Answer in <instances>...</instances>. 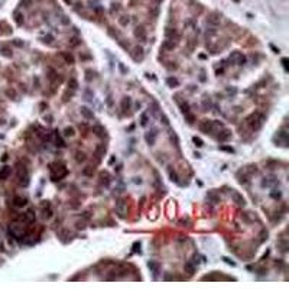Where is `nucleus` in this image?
Listing matches in <instances>:
<instances>
[{
  "label": "nucleus",
  "mask_w": 289,
  "mask_h": 289,
  "mask_svg": "<svg viewBox=\"0 0 289 289\" xmlns=\"http://www.w3.org/2000/svg\"><path fill=\"white\" fill-rule=\"evenodd\" d=\"M263 120H265V116H263L262 113H259V111L251 113L247 119H246L247 124L253 129V130H259V129L262 127V124H263Z\"/></svg>",
  "instance_id": "obj_1"
},
{
  "label": "nucleus",
  "mask_w": 289,
  "mask_h": 289,
  "mask_svg": "<svg viewBox=\"0 0 289 289\" xmlns=\"http://www.w3.org/2000/svg\"><path fill=\"white\" fill-rule=\"evenodd\" d=\"M116 212H117L119 217H122V218L126 217V214H127V204H126L124 200H119V201L116 203Z\"/></svg>",
  "instance_id": "obj_2"
},
{
  "label": "nucleus",
  "mask_w": 289,
  "mask_h": 289,
  "mask_svg": "<svg viewBox=\"0 0 289 289\" xmlns=\"http://www.w3.org/2000/svg\"><path fill=\"white\" fill-rule=\"evenodd\" d=\"M198 127H200V130L203 132V133H211L212 130H214V122H211V120H204V122H201V123L198 124Z\"/></svg>",
  "instance_id": "obj_3"
},
{
  "label": "nucleus",
  "mask_w": 289,
  "mask_h": 289,
  "mask_svg": "<svg viewBox=\"0 0 289 289\" xmlns=\"http://www.w3.org/2000/svg\"><path fill=\"white\" fill-rule=\"evenodd\" d=\"M134 36L140 41H146V29L143 26H137L134 29Z\"/></svg>",
  "instance_id": "obj_4"
},
{
  "label": "nucleus",
  "mask_w": 289,
  "mask_h": 289,
  "mask_svg": "<svg viewBox=\"0 0 289 289\" xmlns=\"http://www.w3.org/2000/svg\"><path fill=\"white\" fill-rule=\"evenodd\" d=\"M10 173H12L10 166H3V168L0 169V181H6V179L10 176Z\"/></svg>",
  "instance_id": "obj_5"
},
{
  "label": "nucleus",
  "mask_w": 289,
  "mask_h": 289,
  "mask_svg": "<svg viewBox=\"0 0 289 289\" xmlns=\"http://www.w3.org/2000/svg\"><path fill=\"white\" fill-rule=\"evenodd\" d=\"M231 197H233V200H234V201H236V203H237L240 207H244V204H246V200H244V197H243L242 194H239V192H236V191H234V192L231 194Z\"/></svg>",
  "instance_id": "obj_6"
},
{
  "label": "nucleus",
  "mask_w": 289,
  "mask_h": 289,
  "mask_svg": "<svg viewBox=\"0 0 289 289\" xmlns=\"http://www.w3.org/2000/svg\"><path fill=\"white\" fill-rule=\"evenodd\" d=\"M156 134H158V133H156V130H155V129H153L152 132H149V133H146V142H148V145H150V146H152V145L155 143V139H156Z\"/></svg>",
  "instance_id": "obj_7"
},
{
  "label": "nucleus",
  "mask_w": 289,
  "mask_h": 289,
  "mask_svg": "<svg viewBox=\"0 0 289 289\" xmlns=\"http://www.w3.org/2000/svg\"><path fill=\"white\" fill-rule=\"evenodd\" d=\"M230 137H231V132L227 130V129H224V130L218 134V140H220V142H226V140H228Z\"/></svg>",
  "instance_id": "obj_8"
},
{
  "label": "nucleus",
  "mask_w": 289,
  "mask_h": 289,
  "mask_svg": "<svg viewBox=\"0 0 289 289\" xmlns=\"http://www.w3.org/2000/svg\"><path fill=\"white\" fill-rule=\"evenodd\" d=\"M175 46H176V43L173 42V39H168V41H165L162 43V49L164 51H172Z\"/></svg>",
  "instance_id": "obj_9"
},
{
  "label": "nucleus",
  "mask_w": 289,
  "mask_h": 289,
  "mask_svg": "<svg viewBox=\"0 0 289 289\" xmlns=\"http://www.w3.org/2000/svg\"><path fill=\"white\" fill-rule=\"evenodd\" d=\"M184 270H185L188 275H194V272H195V266H194V263H192V262H187V263L184 265Z\"/></svg>",
  "instance_id": "obj_10"
},
{
  "label": "nucleus",
  "mask_w": 289,
  "mask_h": 289,
  "mask_svg": "<svg viewBox=\"0 0 289 289\" xmlns=\"http://www.w3.org/2000/svg\"><path fill=\"white\" fill-rule=\"evenodd\" d=\"M93 132H94L98 137H104V136H106V129L101 127V126H94V127H93Z\"/></svg>",
  "instance_id": "obj_11"
},
{
  "label": "nucleus",
  "mask_w": 289,
  "mask_h": 289,
  "mask_svg": "<svg viewBox=\"0 0 289 289\" xmlns=\"http://www.w3.org/2000/svg\"><path fill=\"white\" fill-rule=\"evenodd\" d=\"M130 104H132V100L129 97H124L123 100H122V110H123L124 113L130 109Z\"/></svg>",
  "instance_id": "obj_12"
},
{
  "label": "nucleus",
  "mask_w": 289,
  "mask_h": 289,
  "mask_svg": "<svg viewBox=\"0 0 289 289\" xmlns=\"http://www.w3.org/2000/svg\"><path fill=\"white\" fill-rule=\"evenodd\" d=\"M13 204L16 207H23V205H26V200L23 197H15L13 198Z\"/></svg>",
  "instance_id": "obj_13"
},
{
  "label": "nucleus",
  "mask_w": 289,
  "mask_h": 289,
  "mask_svg": "<svg viewBox=\"0 0 289 289\" xmlns=\"http://www.w3.org/2000/svg\"><path fill=\"white\" fill-rule=\"evenodd\" d=\"M25 221H28V223H33V221H35L33 210H28V212L25 214Z\"/></svg>",
  "instance_id": "obj_14"
},
{
  "label": "nucleus",
  "mask_w": 289,
  "mask_h": 289,
  "mask_svg": "<svg viewBox=\"0 0 289 289\" xmlns=\"http://www.w3.org/2000/svg\"><path fill=\"white\" fill-rule=\"evenodd\" d=\"M148 266H149V269H150V272H153L155 275H156V273L159 272V265H158L156 262H152V260H150V262L148 263Z\"/></svg>",
  "instance_id": "obj_15"
},
{
  "label": "nucleus",
  "mask_w": 289,
  "mask_h": 289,
  "mask_svg": "<svg viewBox=\"0 0 289 289\" xmlns=\"http://www.w3.org/2000/svg\"><path fill=\"white\" fill-rule=\"evenodd\" d=\"M81 114H83L85 119H93L94 117L93 111H90V109H87V107H81Z\"/></svg>",
  "instance_id": "obj_16"
},
{
  "label": "nucleus",
  "mask_w": 289,
  "mask_h": 289,
  "mask_svg": "<svg viewBox=\"0 0 289 289\" xmlns=\"http://www.w3.org/2000/svg\"><path fill=\"white\" fill-rule=\"evenodd\" d=\"M166 84H168L169 87H178V85H179V81H178L175 77H169V78L166 80Z\"/></svg>",
  "instance_id": "obj_17"
},
{
  "label": "nucleus",
  "mask_w": 289,
  "mask_h": 289,
  "mask_svg": "<svg viewBox=\"0 0 289 289\" xmlns=\"http://www.w3.org/2000/svg\"><path fill=\"white\" fill-rule=\"evenodd\" d=\"M208 22H210V23H212V25H217V23L220 22V16H218L217 13H212V15L208 17Z\"/></svg>",
  "instance_id": "obj_18"
},
{
  "label": "nucleus",
  "mask_w": 289,
  "mask_h": 289,
  "mask_svg": "<svg viewBox=\"0 0 289 289\" xmlns=\"http://www.w3.org/2000/svg\"><path fill=\"white\" fill-rule=\"evenodd\" d=\"M61 55H62V58H64V59H65V61H67L68 64H74V56H72L71 54H67V52H62Z\"/></svg>",
  "instance_id": "obj_19"
},
{
  "label": "nucleus",
  "mask_w": 289,
  "mask_h": 289,
  "mask_svg": "<svg viewBox=\"0 0 289 289\" xmlns=\"http://www.w3.org/2000/svg\"><path fill=\"white\" fill-rule=\"evenodd\" d=\"M93 173H94V168L93 166H87V168L83 169V175H85V176H91Z\"/></svg>",
  "instance_id": "obj_20"
},
{
  "label": "nucleus",
  "mask_w": 289,
  "mask_h": 289,
  "mask_svg": "<svg viewBox=\"0 0 289 289\" xmlns=\"http://www.w3.org/2000/svg\"><path fill=\"white\" fill-rule=\"evenodd\" d=\"M165 35L169 38V39H173V36H176V31L175 29H171V28H168L165 32Z\"/></svg>",
  "instance_id": "obj_21"
},
{
  "label": "nucleus",
  "mask_w": 289,
  "mask_h": 289,
  "mask_svg": "<svg viewBox=\"0 0 289 289\" xmlns=\"http://www.w3.org/2000/svg\"><path fill=\"white\" fill-rule=\"evenodd\" d=\"M134 52H136V56H134V59H142V58H143V49H142L140 46H137V48L134 49Z\"/></svg>",
  "instance_id": "obj_22"
},
{
  "label": "nucleus",
  "mask_w": 289,
  "mask_h": 289,
  "mask_svg": "<svg viewBox=\"0 0 289 289\" xmlns=\"http://www.w3.org/2000/svg\"><path fill=\"white\" fill-rule=\"evenodd\" d=\"M184 116H185V120H187L188 123H194V122H195V116H194V114H191L189 111H188V113H185Z\"/></svg>",
  "instance_id": "obj_23"
},
{
  "label": "nucleus",
  "mask_w": 289,
  "mask_h": 289,
  "mask_svg": "<svg viewBox=\"0 0 289 289\" xmlns=\"http://www.w3.org/2000/svg\"><path fill=\"white\" fill-rule=\"evenodd\" d=\"M207 198H208V200H210L211 203H214V204H215V203H218V200H220V198H218V197H217L215 194H212V192H208Z\"/></svg>",
  "instance_id": "obj_24"
},
{
  "label": "nucleus",
  "mask_w": 289,
  "mask_h": 289,
  "mask_svg": "<svg viewBox=\"0 0 289 289\" xmlns=\"http://www.w3.org/2000/svg\"><path fill=\"white\" fill-rule=\"evenodd\" d=\"M68 87H70L71 90H77V87H78V83H77V80H75V78H71V80L68 81Z\"/></svg>",
  "instance_id": "obj_25"
},
{
  "label": "nucleus",
  "mask_w": 289,
  "mask_h": 289,
  "mask_svg": "<svg viewBox=\"0 0 289 289\" xmlns=\"http://www.w3.org/2000/svg\"><path fill=\"white\" fill-rule=\"evenodd\" d=\"M75 132H74V127H67L64 130V136H74Z\"/></svg>",
  "instance_id": "obj_26"
},
{
  "label": "nucleus",
  "mask_w": 289,
  "mask_h": 289,
  "mask_svg": "<svg viewBox=\"0 0 289 289\" xmlns=\"http://www.w3.org/2000/svg\"><path fill=\"white\" fill-rule=\"evenodd\" d=\"M55 142H56V146H59V148H65V142L59 137V134H56V139H55Z\"/></svg>",
  "instance_id": "obj_27"
},
{
  "label": "nucleus",
  "mask_w": 289,
  "mask_h": 289,
  "mask_svg": "<svg viewBox=\"0 0 289 289\" xmlns=\"http://www.w3.org/2000/svg\"><path fill=\"white\" fill-rule=\"evenodd\" d=\"M192 140H194V143H195V145H197L198 148H201V146H204V142H203V140H201L200 137H197V136H194V137H192Z\"/></svg>",
  "instance_id": "obj_28"
},
{
  "label": "nucleus",
  "mask_w": 289,
  "mask_h": 289,
  "mask_svg": "<svg viewBox=\"0 0 289 289\" xmlns=\"http://www.w3.org/2000/svg\"><path fill=\"white\" fill-rule=\"evenodd\" d=\"M140 124L142 126H146L148 124V114L146 113H142V116H140Z\"/></svg>",
  "instance_id": "obj_29"
},
{
  "label": "nucleus",
  "mask_w": 289,
  "mask_h": 289,
  "mask_svg": "<svg viewBox=\"0 0 289 289\" xmlns=\"http://www.w3.org/2000/svg\"><path fill=\"white\" fill-rule=\"evenodd\" d=\"M239 56H240V54H239V52H233V54H231V56H230V61H231V62H237Z\"/></svg>",
  "instance_id": "obj_30"
},
{
  "label": "nucleus",
  "mask_w": 289,
  "mask_h": 289,
  "mask_svg": "<svg viewBox=\"0 0 289 289\" xmlns=\"http://www.w3.org/2000/svg\"><path fill=\"white\" fill-rule=\"evenodd\" d=\"M246 61H247V59H246V56H244V55H240V56H239V59H237V64H239V65H244V64H246Z\"/></svg>",
  "instance_id": "obj_31"
},
{
  "label": "nucleus",
  "mask_w": 289,
  "mask_h": 289,
  "mask_svg": "<svg viewBox=\"0 0 289 289\" xmlns=\"http://www.w3.org/2000/svg\"><path fill=\"white\" fill-rule=\"evenodd\" d=\"M169 176H171V179H172L173 182H178V176H176V173H175L172 169H169Z\"/></svg>",
  "instance_id": "obj_32"
},
{
  "label": "nucleus",
  "mask_w": 289,
  "mask_h": 289,
  "mask_svg": "<svg viewBox=\"0 0 289 289\" xmlns=\"http://www.w3.org/2000/svg\"><path fill=\"white\" fill-rule=\"evenodd\" d=\"M77 161H78V162H84V161H85V155H84L83 152H78V153H77Z\"/></svg>",
  "instance_id": "obj_33"
},
{
  "label": "nucleus",
  "mask_w": 289,
  "mask_h": 289,
  "mask_svg": "<svg viewBox=\"0 0 289 289\" xmlns=\"http://www.w3.org/2000/svg\"><path fill=\"white\" fill-rule=\"evenodd\" d=\"M181 107H182V111H184V114H185V113H188V111H189V106H188V104H187V103H185V104H182V106H181Z\"/></svg>",
  "instance_id": "obj_34"
},
{
  "label": "nucleus",
  "mask_w": 289,
  "mask_h": 289,
  "mask_svg": "<svg viewBox=\"0 0 289 289\" xmlns=\"http://www.w3.org/2000/svg\"><path fill=\"white\" fill-rule=\"evenodd\" d=\"M52 41H54V36H52V35H46V36L43 38V42H48V43H49V42H52Z\"/></svg>",
  "instance_id": "obj_35"
},
{
  "label": "nucleus",
  "mask_w": 289,
  "mask_h": 289,
  "mask_svg": "<svg viewBox=\"0 0 289 289\" xmlns=\"http://www.w3.org/2000/svg\"><path fill=\"white\" fill-rule=\"evenodd\" d=\"M282 64H283L285 71H288V58H282Z\"/></svg>",
  "instance_id": "obj_36"
},
{
  "label": "nucleus",
  "mask_w": 289,
  "mask_h": 289,
  "mask_svg": "<svg viewBox=\"0 0 289 289\" xmlns=\"http://www.w3.org/2000/svg\"><path fill=\"white\" fill-rule=\"evenodd\" d=\"M220 149H221V150H226V152H231V153L234 152V149H233V148H227V146H221Z\"/></svg>",
  "instance_id": "obj_37"
},
{
  "label": "nucleus",
  "mask_w": 289,
  "mask_h": 289,
  "mask_svg": "<svg viewBox=\"0 0 289 289\" xmlns=\"http://www.w3.org/2000/svg\"><path fill=\"white\" fill-rule=\"evenodd\" d=\"M103 152H106V148H104V146H100V148L97 149V155H98V158H100V155H101Z\"/></svg>",
  "instance_id": "obj_38"
},
{
  "label": "nucleus",
  "mask_w": 289,
  "mask_h": 289,
  "mask_svg": "<svg viewBox=\"0 0 289 289\" xmlns=\"http://www.w3.org/2000/svg\"><path fill=\"white\" fill-rule=\"evenodd\" d=\"M223 260H224V262H226L227 265H231V266H234V265H236V263H234V262H231V260H230L228 257H223Z\"/></svg>",
  "instance_id": "obj_39"
},
{
  "label": "nucleus",
  "mask_w": 289,
  "mask_h": 289,
  "mask_svg": "<svg viewBox=\"0 0 289 289\" xmlns=\"http://www.w3.org/2000/svg\"><path fill=\"white\" fill-rule=\"evenodd\" d=\"M16 22H17L19 25H22V15H19V13H16Z\"/></svg>",
  "instance_id": "obj_40"
},
{
  "label": "nucleus",
  "mask_w": 289,
  "mask_h": 289,
  "mask_svg": "<svg viewBox=\"0 0 289 289\" xmlns=\"http://www.w3.org/2000/svg\"><path fill=\"white\" fill-rule=\"evenodd\" d=\"M120 23H122V25H127V23H129V17L126 19V16H123V17L120 19Z\"/></svg>",
  "instance_id": "obj_41"
},
{
  "label": "nucleus",
  "mask_w": 289,
  "mask_h": 289,
  "mask_svg": "<svg viewBox=\"0 0 289 289\" xmlns=\"http://www.w3.org/2000/svg\"><path fill=\"white\" fill-rule=\"evenodd\" d=\"M133 247H134V249H133L134 251H137V250H139V249H137V247H140V243H139V242H136V243L133 244Z\"/></svg>",
  "instance_id": "obj_42"
},
{
  "label": "nucleus",
  "mask_w": 289,
  "mask_h": 289,
  "mask_svg": "<svg viewBox=\"0 0 289 289\" xmlns=\"http://www.w3.org/2000/svg\"><path fill=\"white\" fill-rule=\"evenodd\" d=\"M71 41H72V42H71V46H77V45L80 43V42H78V39H71Z\"/></svg>",
  "instance_id": "obj_43"
},
{
  "label": "nucleus",
  "mask_w": 289,
  "mask_h": 289,
  "mask_svg": "<svg viewBox=\"0 0 289 289\" xmlns=\"http://www.w3.org/2000/svg\"><path fill=\"white\" fill-rule=\"evenodd\" d=\"M77 227H78V228H84V227H85V224H84L83 221H78V223H77Z\"/></svg>",
  "instance_id": "obj_44"
},
{
  "label": "nucleus",
  "mask_w": 289,
  "mask_h": 289,
  "mask_svg": "<svg viewBox=\"0 0 289 289\" xmlns=\"http://www.w3.org/2000/svg\"><path fill=\"white\" fill-rule=\"evenodd\" d=\"M15 45H16V46H22L23 43H22V42H19V39H16V41H15Z\"/></svg>",
  "instance_id": "obj_45"
},
{
  "label": "nucleus",
  "mask_w": 289,
  "mask_h": 289,
  "mask_svg": "<svg viewBox=\"0 0 289 289\" xmlns=\"http://www.w3.org/2000/svg\"><path fill=\"white\" fill-rule=\"evenodd\" d=\"M7 95H10V97H15V91H10V90H9V91H7Z\"/></svg>",
  "instance_id": "obj_46"
},
{
  "label": "nucleus",
  "mask_w": 289,
  "mask_h": 289,
  "mask_svg": "<svg viewBox=\"0 0 289 289\" xmlns=\"http://www.w3.org/2000/svg\"><path fill=\"white\" fill-rule=\"evenodd\" d=\"M162 120H164V123H165V124L169 123V122H168V119H166V116H164V114H162Z\"/></svg>",
  "instance_id": "obj_47"
},
{
  "label": "nucleus",
  "mask_w": 289,
  "mask_h": 289,
  "mask_svg": "<svg viewBox=\"0 0 289 289\" xmlns=\"http://www.w3.org/2000/svg\"><path fill=\"white\" fill-rule=\"evenodd\" d=\"M119 68H120V71H122V72H126V70H124V67L122 65V64H119Z\"/></svg>",
  "instance_id": "obj_48"
},
{
  "label": "nucleus",
  "mask_w": 289,
  "mask_h": 289,
  "mask_svg": "<svg viewBox=\"0 0 289 289\" xmlns=\"http://www.w3.org/2000/svg\"><path fill=\"white\" fill-rule=\"evenodd\" d=\"M236 1H237V0H236Z\"/></svg>",
  "instance_id": "obj_49"
}]
</instances>
